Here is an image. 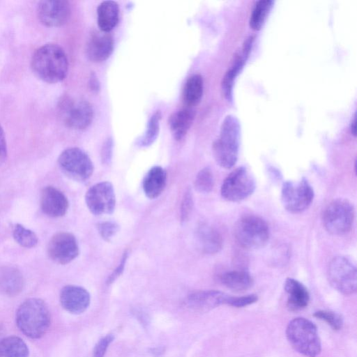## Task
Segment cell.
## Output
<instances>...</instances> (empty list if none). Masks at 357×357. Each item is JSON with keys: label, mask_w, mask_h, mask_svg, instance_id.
Masks as SVG:
<instances>
[{"label": "cell", "mask_w": 357, "mask_h": 357, "mask_svg": "<svg viewBox=\"0 0 357 357\" xmlns=\"http://www.w3.org/2000/svg\"><path fill=\"white\" fill-rule=\"evenodd\" d=\"M196 237L200 248L206 254H215L222 248V235L215 228L207 224H201L197 227Z\"/></svg>", "instance_id": "obj_20"}, {"label": "cell", "mask_w": 357, "mask_h": 357, "mask_svg": "<svg viewBox=\"0 0 357 357\" xmlns=\"http://www.w3.org/2000/svg\"><path fill=\"white\" fill-rule=\"evenodd\" d=\"M47 255L59 264H67L79 255V247L73 234L66 231L54 234L50 238L47 248Z\"/></svg>", "instance_id": "obj_13"}, {"label": "cell", "mask_w": 357, "mask_h": 357, "mask_svg": "<svg viewBox=\"0 0 357 357\" xmlns=\"http://www.w3.org/2000/svg\"><path fill=\"white\" fill-rule=\"evenodd\" d=\"M241 126L238 119L229 114L224 119L218 139L212 146L213 157L222 168L231 169L238 157Z\"/></svg>", "instance_id": "obj_3"}, {"label": "cell", "mask_w": 357, "mask_h": 357, "mask_svg": "<svg viewBox=\"0 0 357 357\" xmlns=\"http://www.w3.org/2000/svg\"><path fill=\"white\" fill-rule=\"evenodd\" d=\"M7 158V146L5 133L0 125V166L3 165Z\"/></svg>", "instance_id": "obj_40"}, {"label": "cell", "mask_w": 357, "mask_h": 357, "mask_svg": "<svg viewBox=\"0 0 357 357\" xmlns=\"http://www.w3.org/2000/svg\"><path fill=\"white\" fill-rule=\"evenodd\" d=\"M85 202L89 210L96 215L112 213L116 205L112 184L102 181L93 185L86 192Z\"/></svg>", "instance_id": "obj_12"}, {"label": "cell", "mask_w": 357, "mask_h": 357, "mask_svg": "<svg viewBox=\"0 0 357 357\" xmlns=\"http://www.w3.org/2000/svg\"><path fill=\"white\" fill-rule=\"evenodd\" d=\"M68 206V198L61 191L53 186H47L43 189L40 195V207L47 216H63Z\"/></svg>", "instance_id": "obj_18"}, {"label": "cell", "mask_w": 357, "mask_h": 357, "mask_svg": "<svg viewBox=\"0 0 357 357\" xmlns=\"http://www.w3.org/2000/svg\"><path fill=\"white\" fill-rule=\"evenodd\" d=\"M350 130L351 132V134L355 137L356 135V114L354 115V118L351 120V124H350Z\"/></svg>", "instance_id": "obj_41"}, {"label": "cell", "mask_w": 357, "mask_h": 357, "mask_svg": "<svg viewBox=\"0 0 357 357\" xmlns=\"http://www.w3.org/2000/svg\"><path fill=\"white\" fill-rule=\"evenodd\" d=\"M214 185V178L209 167H204L197 174L194 186L197 191L201 193L210 192Z\"/></svg>", "instance_id": "obj_32"}, {"label": "cell", "mask_w": 357, "mask_h": 357, "mask_svg": "<svg viewBox=\"0 0 357 357\" xmlns=\"http://www.w3.org/2000/svg\"><path fill=\"white\" fill-rule=\"evenodd\" d=\"M24 279L21 272L15 267H0V290L5 294L13 296L23 289Z\"/></svg>", "instance_id": "obj_22"}, {"label": "cell", "mask_w": 357, "mask_h": 357, "mask_svg": "<svg viewBox=\"0 0 357 357\" xmlns=\"http://www.w3.org/2000/svg\"><path fill=\"white\" fill-rule=\"evenodd\" d=\"M257 300L258 296L256 294H249L243 296H229L226 305L235 307H243L257 302Z\"/></svg>", "instance_id": "obj_37"}, {"label": "cell", "mask_w": 357, "mask_h": 357, "mask_svg": "<svg viewBox=\"0 0 357 357\" xmlns=\"http://www.w3.org/2000/svg\"><path fill=\"white\" fill-rule=\"evenodd\" d=\"M97 228L101 237L106 241H110L119 229V225L112 221H105L98 224Z\"/></svg>", "instance_id": "obj_35"}, {"label": "cell", "mask_w": 357, "mask_h": 357, "mask_svg": "<svg viewBox=\"0 0 357 357\" xmlns=\"http://www.w3.org/2000/svg\"><path fill=\"white\" fill-rule=\"evenodd\" d=\"M90 300L88 291L77 285H66L60 293L62 307L68 312L75 314L84 312L88 308Z\"/></svg>", "instance_id": "obj_16"}, {"label": "cell", "mask_w": 357, "mask_h": 357, "mask_svg": "<svg viewBox=\"0 0 357 357\" xmlns=\"http://www.w3.org/2000/svg\"><path fill=\"white\" fill-rule=\"evenodd\" d=\"M195 118V113L190 109H179L169 116V129L176 140L182 139L187 134Z\"/></svg>", "instance_id": "obj_24"}, {"label": "cell", "mask_w": 357, "mask_h": 357, "mask_svg": "<svg viewBox=\"0 0 357 357\" xmlns=\"http://www.w3.org/2000/svg\"><path fill=\"white\" fill-rule=\"evenodd\" d=\"M256 183L245 167L233 170L224 180L220 194L226 201L238 202L250 197L255 190Z\"/></svg>", "instance_id": "obj_8"}, {"label": "cell", "mask_w": 357, "mask_h": 357, "mask_svg": "<svg viewBox=\"0 0 357 357\" xmlns=\"http://www.w3.org/2000/svg\"><path fill=\"white\" fill-rule=\"evenodd\" d=\"M354 207L349 200L336 199L331 201L324 208L322 222L326 230L333 235L348 233L354 224Z\"/></svg>", "instance_id": "obj_6"}, {"label": "cell", "mask_w": 357, "mask_h": 357, "mask_svg": "<svg viewBox=\"0 0 357 357\" xmlns=\"http://www.w3.org/2000/svg\"><path fill=\"white\" fill-rule=\"evenodd\" d=\"M58 164L67 176L77 181L88 180L93 172L91 158L77 147L65 149L58 158Z\"/></svg>", "instance_id": "obj_11"}, {"label": "cell", "mask_w": 357, "mask_h": 357, "mask_svg": "<svg viewBox=\"0 0 357 357\" xmlns=\"http://www.w3.org/2000/svg\"><path fill=\"white\" fill-rule=\"evenodd\" d=\"M273 4L272 0H259L255 5L250 17V26L259 30L264 25Z\"/></svg>", "instance_id": "obj_29"}, {"label": "cell", "mask_w": 357, "mask_h": 357, "mask_svg": "<svg viewBox=\"0 0 357 357\" xmlns=\"http://www.w3.org/2000/svg\"><path fill=\"white\" fill-rule=\"evenodd\" d=\"M313 315L326 322L334 331H339L342 328V317L336 312L330 310H318Z\"/></svg>", "instance_id": "obj_33"}, {"label": "cell", "mask_w": 357, "mask_h": 357, "mask_svg": "<svg viewBox=\"0 0 357 357\" xmlns=\"http://www.w3.org/2000/svg\"><path fill=\"white\" fill-rule=\"evenodd\" d=\"M193 208V197L190 189H188L183 197L181 209H180V218L181 222L184 223L188 221Z\"/></svg>", "instance_id": "obj_34"}, {"label": "cell", "mask_w": 357, "mask_h": 357, "mask_svg": "<svg viewBox=\"0 0 357 357\" xmlns=\"http://www.w3.org/2000/svg\"><path fill=\"white\" fill-rule=\"evenodd\" d=\"M13 236L17 244L26 248H34L38 243L37 235L20 224H16L14 226Z\"/></svg>", "instance_id": "obj_30"}, {"label": "cell", "mask_w": 357, "mask_h": 357, "mask_svg": "<svg viewBox=\"0 0 357 357\" xmlns=\"http://www.w3.org/2000/svg\"><path fill=\"white\" fill-rule=\"evenodd\" d=\"M204 91V82L202 77L199 74L190 76L186 81L183 92V101L188 107L197 105L202 97Z\"/></svg>", "instance_id": "obj_26"}, {"label": "cell", "mask_w": 357, "mask_h": 357, "mask_svg": "<svg viewBox=\"0 0 357 357\" xmlns=\"http://www.w3.org/2000/svg\"><path fill=\"white\" fill-rule=\"evenodd\" d=\"M114 49L112 36L100 30L93 31L86 43V54L93 62H102L107 59Z\"/></svg>", "instance_id": "obj_17"}, {"label": "cell", "mask_w": 357, "mask_h": 357, "mask_svg": "<svg viewBox=\"0 0 357 357\" xmlns=\"http://www.w3.org/2000/svg\"><path fill=\"white\" fill-rule=\"evenodd\" d=\"M119 8L114 1H104L97 8V22L99 29L109 33L118 24Z\"/></svg>", "instance_id": "obj_23"}, {"label": "cell", "mask_w": 357, "mask_h": 357, "mask_svg": "<svg viewBox=\"0 0 357 357\" xmlns=\"http://www.w3.org/2000/svg\"><path fill=\"white\" fill-rule=\"evenodd\" d=\"M160 119L161 113L160 111H157L152 114L148 122L146 132L139 142V146L146 147L155 142L158 135Z\"/></svg>", "instance_id": "obj_31"}, {"label": "cell", "mask_w": 357, "mask_h": 357, "mask_svg": "<svg viewBox=\"0 0 357 357\" xmlns=\"http://www.w3.org/2000/svg\"><path fill=\"white\" fill-rule=\"evenodd\" d=\"M234 234L236 241L242 248L256 250L268 243L270 230L267 222L261 217L245 215L235 223Z\"/></svg>", "instance_id": "obj_5"}, {"label": "cell", "mask_w": 357, "mask_h": 357, "mask_svg": "<svg viewBox=\"0 0 357 357\" xmlns=\"http://www.w3.org/2000/svg\"><path fill=\"white\" fill-rule=\"evenodd\" d=\"M328 278L331 285L342 294L350 295L356 291V268L345 257L337 256L331 261Z\"/></svg>", "instance_id": "obj_10"}, {"label": "cell", "mask_w": 357, "mask_h": 357, "mask_svg": "<svg viewBox=\"0 0 357 357\" xmlns=\"http://www.w3.org/2000/svg\"><path fill=\"white\" fill-rule=\"evenodd\" d=\"M286 335L293 349L307 357H316L321 350L316 326L303 317L292 319L287 325Z\"/></svg>", "instance_id": "obj_4"}, {"label": "cell", "mask_w": 357, "mask_h": 357, "mask_svg": "<svg viewBox=\"0 0 357 357\" xmlns=\"http://www.w3.org/2000/svg\"><path fill=\"white\" fill-rule=\"evenodd\" d=\"M38 17L47 26H60L66 24L70 16V6L63 0L42 1L38 3Z\"/></svg>", "instance_id": "obj_14"}, {"label": "cell", "mask_w": 357, "mask_h": 357, "mask_svg": "<svg viewBox=\"0 0 357 357\" xmlns=\"http://www.w3.org/2000/svg\"><path fill=\"white\" fill-rule=\"evenodd\" d=\"M34 73L47 83L64 79L68 70V61L64 50L58 45L45 44L38 48L31 57Z\"/></svg>", "instance_id": "obj_1"}, {"label": "cell", "mask_w": 357, "mask_h": 357, "mask_svg": "<svg viewBox=\"0 0 357 357\" xmlns=\"http://www.w3.org/2000/svg\"><path fill=\"white\" fill-rule=\"evenodd\" d=\"M167 181L165 170L160 166L151 168L142 181V188L147 197L155 199L164 190Z\"/></svg>", "instance_id": "obj_21"}, {"label": "cell", "mask_w": 357, "mask_h": 357, "mask_svg": "<svg viewBox=\"0 0 357 357\" xmlns=\"http://www.w3.org/2000/svg\"><path fill=\"white\" fill-rule=\"evenodd\" d=\"M113 143L111 139H108L104 144L101 151V160L102 163L109 164L112 156Z\"/></svg>", "instance_id": "obj_39"}, {"label": "cell", "mask_w": 357, "mask_h": 357, "mask_svg": "<svg viewBox=\"0 0 357 357\" xmlns=\"http://www.w3.org/2000/svg\"><path fill=\"white\" fill-rule=\"evenodd\" d=\"M129 255V252L128 250H125L123 254L122 258L120 261V263L118 264L116 268L112 271L110 275L107 278L106 280L107 284H110L114 282L123 272L125 265L126 264L128 257Z\"/></svg>", "instance_id": "obj_38"}, {"label": "cell", "mask_w": 357, "mask_h": 357, "mask_svg": "<svg viewBox=\"0 0 357 357\" xmlns=\"http://www.w3.org/2000/svg\"><path fill=\"white\" fill-rule=\"evenodd\" d=\"M51 315L47 304L41 299L31 298L24 301L16 312V324L27 337L38 339L48 331Z\"/></svg>", "instance_id": "obj_2"}, {"label": "cell", "mask_w": 357, "mask_h": 357, "mask_svg": "<svg viewBox=\"0 0 357 357\" xmlns=\"http://www.w3.org/2000/svg\"><path fill=\"white\" fill-rule=\"evenodd\" d=\"M314 196L312 185L304 177L296 182L286 181L282 187V204L291 213H299L306 210L311 205Z\"/></svg>", "instance_id": "obj_9"}, {"label": "cell", "mask_w": 357, "mask_h": 357, "mask_svg": "<svg viewBox=\"0 0 357 357\" xmlns=\"http://www.w3.org/2000/svg\"><path fill=\"white\" fill-rule=\"evenodd\" d=\"M114 339L113 334H107L101 337L95 344L91 357H104L109 344Z\"/></svg>", "instance_id": "obj_36"}, {"label": "cell", "mask_w": 357, "mask_h": 357, "mask_svg": "<svg viewBox=\"0 0 357 357\" xmlns=\"http://www.w3.org/2000/svg\"><path fill=\"white\" fill-rule=\"evenodd\" d=\"M58 112L63 123L74 130L86 128L93 118V109L88 101L68 96L59 100Z\"/></svg>", "instance_id": "obj_7"}, {"label": "cell", "mask_w": 357, "mask_h": 357, "mask_svg": "<svg viewBox=\"0 0 357 357\" xmlns=\"http://www.w3.org/2000/svg\"><path fill=\"white\" fill-rule=\"evenodd\" d=\"M287 295V307L291 311L306 307L310 301V294L306 287L298 280L287 278L284 284Z\"/></svg>", "instance_id": "obj_19"}, {"label": "cell", "mask_w": 357, "mask_h": 357, "mask_svg": "<svg viewBox=\"0 0 357 357\" xmlns=\"http://www.w3.org/2000/svg\"><path fill=\"white\" fill-rule=\"evenodd\" d=\"M220 282L229 289L241 292L253 285L254 280L250 273L245 270H233L222 273Z\"/></svg>", "instance_id": "obj_25"}, {"label": "cell", "mask_w": 357, "mask_h": 357, "mask_svg": "<svg viewBox=\"0 0 357 357\" xmlns=\"http://www.w3.org/2000/svg\"><path fill=\"white\" fill-rule=\"evenodd\" d=\"M229 296L217 290L199 291L189 294L183 301V306L194 312H204L226 305Z\"/></svg>", "instance_id": "obj_15"}, {"label": "cell", "mask_w": 357, "mask_h": 357, "mask_svg": "<svg viewBox=\"0 0 357 357\" xmlns=\"http://www.w3.org/2000/svg\"><path fill=\"white\" fill-rule=\"evenodd\" d=\"M0 357H29V349L20 337L8 336L0 340Z\"/></svg>", "instance_id": "obj_27"}, {"label": "cell", "mask_w": 357, "mask_h": 357, "mask_svg": "<svg viewBox=\"0 0 357 357\" xmlns=\"http://www.w3.org/2000/svg\"><path fill=\"white\" fill-rule=\"evenodd\" d=\"M91 87L93 90L97 91L99 89V84L98 83V80L94 75H92L91 77Z\"/></svg>", "instance_id": "obj_42"}, {"label": "cell", "mask_w": 357, "mask_h": 357, "mask_svg": "<svg viewBox=\"0 0 357 357\" xmlns=\"http://www.w3.org/2000/svg\"><path fill=\"white\" fill-rule=\"evenodd\" d=\"M246 59L242 54L238 55L231 68L228 69L223 77L222 82V93L225 98L229 101L232 98L234 81L243 68Z\"/></svg>", "instance_id": "obj_28"}]
</instances>
